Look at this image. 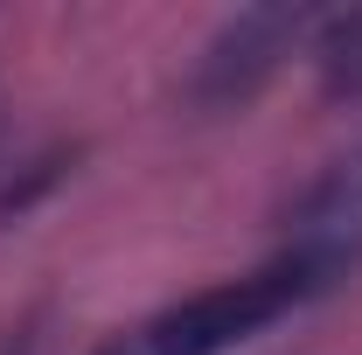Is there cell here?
I'll list each match as a JSON object with an SVG mask.
<instances>
[{"instance_id":"1","label":"cell","mask_w":362,"mask_h":355,"mask_svg":"<svg viewBox=\"0 0 362 355\" xmlns=\"http://www.w3.org/2000/svg\"><path fill=\"white\" fill-rule=\"evenodd\" d=\"M314 293L320 286L293 258H265L244 279H216V286L188 293L175 307H160L146 320H133V327H119V334H105L90 355H230L244 342H258L272 320H286L293 307H307Z\"/></svg>"},{"instance_id":"2","label":"cell","mask_w":362,"mask_h":355,"mask_svg":"<svg viewBox=\"0 0 362 355\" xmlns=\"http://www.w3.org/2000/svg\"><path fill=\"white\" fill-rule=\"evenodd\" d=\"M300 35H307L300 7H244V14H230L223 28L202 42V56H195L188 105L195 112H237V105H251L265 91V77L279 70V56H293Z\"/></svg>"},{"instance_id":"3","label":"cell","mask_w":362,"mask_h":355,"mask_svg":"<svg viewBox=\"0 0 362 355\" xmlns=\"http://www.w3.org/2000/svg\"><path fill=\"white\" fill-rule=\"evenodd\" d=\"M279 258H293L320 293H327L341 272L362 265V139L349 153H334V161L300 188V202H293V216H286Z\"/></svg>"},{"instance_id":"4","label":"cell","mask_w":362,"mask_h":355,"mask_svg":"<svg viewBox=\"0 0 362 355\" xmlns=\"http://www.w3.org/2000/svg\"><path fill=\"white\" fill-rule=\"evenodd\" d=\"M314 70H320V91H327V98H362V7L320 21Z\"/></svg>"},{"instance_id":"5","label":"cell","mask_w":362,"mask_h":355,"mask_svg":"<svg viewBox=\"0 0 362 355\" xmlns=\"http://www.w3.org/2000/svg\"><path fill=\"white\" fill-rule=\"evenodd\" d=\"M56 175H63V153H42V161H28V175L0 188V223H7V216L21 223V216H28V209L49 195V188H56Z\"/></svg>"}]
</instances>
